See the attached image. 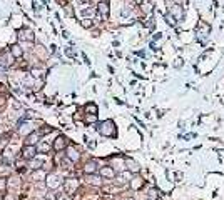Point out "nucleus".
<instances>
[{"label": "nucleus", "mask_w": 224, "mask_h": 200, "mask_svg": "<svg viewBox=\"0 0 224 200\" xmlns=\"http://www.w3.org/2000/svg\"><path fill=\"white\" fill-rule=\"evenodd\" d=\"M97 130H99V133L104 135V137H114L115 135V125H114V122H112V120L102 122V124L97 127Z\"/></svg>", "instance_id": "1"}, {"label": "nucleus", "mask_w": 224, "mask_h": 200, "mask_svg": "<svg viewBox=\"0 0 224 200\" xmlns=\"http://www.w3.org/2000/svg\"><path fill=\"white\" fill-rule=\"evenodd\" d=\"M14 63V57L7 50H0V70H5L7 67Z\"/></svg>", "instance_id": "2"}, {"label": "nucleus", "mask_w": 224, "mask_h": 200, "mask_svg": "<svg viewBox=\"0 0 224 200\" xmlns=\"http://www.w3.org/2000/svg\"><path fill=\"white\" fill-rule=\"evenodd\" d=\"M60 183H62V178H60V175H57V173H49L47 177H45V185H47L50 190L57 189Z\"/></svg>", "instance_id": "3"}, {"label": "nucleus", "mask_w": 224, "mask_h": 200, "mask_svg": "<svg viewBox=\"0 0 224 200\" xmlns=\"http://www.w3.org/2000/svg\"><path fill=\"white\" fill-rule=\"evenodd\" d=\"M37 155V147L35 145H25L22 150V158H25V160H32V158H35Z\"/></svg>", "instance_id": "4"}, {"label": "nucleus", "mask_w": 224, "mask_h": 200, "mask_svg": "<svg viewBox=\"0 0 224 200\" xmlns=\"http://www.w3.org/2000/svg\"><path fill=\"white\" fill-rule=\"evenodd\" d=\"M65 147H67V138L64 135H59L55 138V142H54V150L55 152H60V150H64Z\"/></svg>", "instance_id": "5"}, {"label": "nucleus", "mask_w": 224, "mask_h": 200, "mask_svg": "<svg viewBox=\"0 0 224 200\" xmlns=\"http://www.w3.org/2000/svg\"><path fill=\"white\" fill-rule=\"evenodd\" d=\"M19 39H20V40H28V42H34L35 35L32 34V30H27V28H22V30L19 32Z\"/></svg>", "instance_id": "6"}, {"label": "nucleus", "mask_w": 224, "mask_h": 200, "mask_svg": "<svg viewBox=\"0 0 224 200\" xmlns=\"http://www.w3.org/2000/svg\"><path fill=\"white\" fill-rule=\"evenodd\" d=\"M95 172H97V164H95L94 160L87 162V164L84 165V173H87V175H94Z\"/></svg>", "instance_id": "7"}, {"label": "nucleus", "mask_w": 224, "mask_h": 200, "mask_svg": "<svg viewBox=\"0 0 224 200\" xmlns=\"http://www.w3.org/2000/svg\"><path fill=\"white\" fill-rule=\"evenodd\" d=\"M99 173H101V177H106V178H114L115 177V172L112 167H102L101 170H99Z\"/></svg>", "instance_id": "8"}, {"label": "nucleus", "mask_w": 224, "mask_h": 200, "mask_svg": "<svg viewBox=\"0 0 224 200\" xmlns=\"http://www.w3.org/2000/svg\"><path fill=\"white\" fill-rule=\"evenodd\" d=\"M77 187H79V182L75 180V178H67V180H65V189H67V194H72Z\"/></svg>", "instance_id": "9"}, {"label": "nucleus", "mask_w": 224, "mask_h": 200, "mask_svg": "<svg viewBox=\"0 0 224 200\" xmlns=\"http://www.w3.org/2000/svg\"><path fill=\"white\" fill-rule=\"evenodd\" d=\"M97 12L102 15L104 18H107V15H109V3H107V2H101L97 5Z\"/></svg>", "instance_id": "10"}, {"label": "nucleus", "mask_w": 224, "mask_h": 200, "mask_svg": "<svg viewBox=\"0 0 224 200\" xmlns=\"http://www.w3.org/2000/svg\"><path fill=\"white\" fill-rule=\"evenodd\" d=\"M10 54H12L14 59H20L24 52H22V48H20L19 43H14V45H10Z\"/></svg>", "instance_id": "11"}, {"label": "nucleus", "mask_w": 224, "mask_h": 200, "mask_svg": "<svg viewBox=\"0 0 224 200\" xmlns=\"http://www.w3.org/2000/svg\"><path fill=\"white\" fill-rule=\"evenodd\" d=\"M37 142H39V133L37 132H32L25 137V145H35Z\"/></svg>", "instance_id": "12"}, {"label": "nucleus", "mask_w": 224, "mask_h": 200, "mask_svg": "<svg viewBox=\"0 0 224 200\" xmlns=\"http://www.w3.org/2000/svg\"><path fill=\"white\" fill-rule=\"evenodd\" d=\"M131 187L134 190H139V189H142L144 187V178H140V177H134L131 180Z\"/></svg>", "instance_id": "13"}, {"label": "nucleus", "mask_w": 224, "mask_h": 200, "mask_svg": "<svg viewBox=\"0 0 224 200\" xmlns=\"http://www.w3.org/2000/svg\"><path fill=\"white\" fill-rule=\"evenodd\" d=\"M67 158L70 162H77L79 158H80V153H79L77 150H74V149H67Z\"/></svg>", "instance_id": "14"}, {"label": "nucleus", "mask_w": 224, "mask_h": 200, "mask_svg": "<svg viewBox=\"0 0 224 200\" xmlns=\"http://www.w3.org/2000/svg\"><path fill=\"white\" fill-rule=\"evenodd\" d=\"M85 112L89 115H97V105L95 104H87L85 105Z\"/></svg>", "instance_id": "15"}, {"label": "nucleus", "mask_w": 224, "mask_h": 200, "mask_svg": "<svg viewBox=\"0 0 224 200\" xmlns=\"http://www.w3.org/2000/svg\"><path fill=\"white\" fill-rule=\"evenodd\" d=\"M42 165H44V160H40V158H32L30 169H34V170H39V169H42Z\"/></svg>", "instance_id": "16"}, {"label": "nucleus", "mask_w": 224, "mask_h": 200, "mask_svg": "<svg viewBox=\"0 0 224 200\" xmlns=\"http://www.w3.org/2000/svg\"><path fill=\"white\" fill-rule=\"evenodd\" d=\"M52 130H54L52 127H49V125H44V127L40 129V130H39V132H37V133H39V137H42V135H47V133H50Z\"/></svg>", "instance_id": "17"}, {"label": "nucleus", "mask_w": 224, "mask_h": 200, "mask_svg": "<svg viewBox=\"0 0 224 200\" xmlns=\"http://www.w3.org/2000/svg\"><path fill=\"white\" fill-rule=\"evenodd\" d=\"M25 164H27V160H25V158H20V160H15V167H17V170H19V172H22V170H24V167H25Z\"/></svg>", "instance_id": "18"}, {"label": "nucleus", "mask_w": 224, "mask_h": 200, "mask_svg": "<svg viewBox=\"0 0 224 200\" xmlns=\"http://www.w3.org/2000/svg\"><path fill=\"white\" fill-rule=\"evenodd\" d=\"M49 150H50V145L49 144H40L39 147H37V152H42V153H47Z\"/></svg>", "instance_id": "19"}, {"label": "nucleus", "mask_w": 224, "mask_h": 200, "mask_svg": "<svg viewBox=\"0 0 224 200\" xmlns=\"http://www.w3.org/2000/svg\"><path fill=\"white\" fill-rule=\"evenodd\" d=\"M126 162H127V165H129V170H131V172H137V170H139L137 164H136V162H132L131 158H127Z\"/></svg>", "instance_id": "20"}, {"label": "nucleus", "mask_w": 224, "mask_h": 200, "mask_svg": "<svg viewBox=\"0 0 224 200\" xmlns=\"http://www.w3.org/2000/svg\"><path fill=\"white\" fill-rule=\"evenodd\" d=\"M7 190V178H3V177H0V192H5Z\"/></svg>", "instance_id": "21"}, {"label": "nucleus", "mask_w": 224, "mask_h": 200, "mask_svg": "<svg viewBox=\"0 0 224 200\" xmlns=\"http://www.w3.org/2000/svg\"><path fill=\"white\" fill-rule=\"evenodd\" d=\"M97 120V115H89L87 113V117H85V124H92V122Z\"/></svg>", "instance_id": "22"}, {"label": "nucleus", "mask_w": 224, "mask_h": 200, "mask_svg": "<svg viewBox=\"0 0 224 200\" xmlns=\"http://www.w3.org/2000/svg\"><path fill=\"white\" fill-rule=\"evenodd\" d=\"M82 27H85V28L92 27V20H90V18H84V20H82Z\"/></svg>", "instance_id": "23"}, {"label": "nucleus", "mask_w": 224, "mask_h": 200, "mask_svg": "<svg viewBox=\"0 0 224 200\" xmlns=\"http://www.w3.org/2000/svg\"><path fill=\"white\" fill-rule=\"evenodd\" d=\"M44 200H57V195L50 192V194H47V195H45V198H44Z\"/></svg>", "instance_id": "24"}, {"label": "nucleus", "mask_w": 224, "mask_h": 200, "mask_svg": "<svg viewBox=\"0 0 224 200\" xmlns=\"http://www.w3.org/2000/svg\"><path fill=\"white\" fill-rule=\"evenodd\" d=\"M90 182L95 183V185H101V180H99V178L95 177V175H90Z\"/></svg>", "instance_id": "25"}, {"label": "nucleus", "mask_w": 224, "mask_h": 200, "mask_svg": "<svg viewBox=\"0 0 224 200\" xmlns=\"http://www.w3.org/2000/svg\"><path fill=\"white\" fill-rule=\"evenodd\" d=\"M32 77H34V79H39V77H40V72L37 70V68H34V70H32Z\"/></svg>", "instance_id": "26"}, {"label": "nucleus", "mask_w": 224, "mask_h": 200, "mask_svg": "<svg viewBox=\"0 0 224 200\" xmlns=\"http://www.w3.org/2000/svg\"><path fill=\"white\" fill-rule=\"evenodd\" d=\"M149 197H151V198H156V197H157V192L151 189V190H149Z\"/></svg>", "instance_id": "27"}, {"label": "nucleus", "mask_w": 224, "mask_h": 200, "mask_svg": "<svg viewBox=\"0 0 224 200\" xmlns=\"http://www.w3.org/2000/svg\"><path fill=\"white\" fill-rule=\"evenodd\" d=\"M5 105V97H0V107H3Z\"/></svg>", "instance_id": "28"}, {"label": "nucleus", "mask_w": 224, "mask_h": 200, "mask_svg": "<svg viewBox=\"0 0 224 200\" xmlns=\"http://www.w3.org/2000/svg\"><path fill=\"white\" fill-rule=\"evenodd\" d=\"M3 200H15V198L10 197V195H5V197H3Z\"/></svg>", "instance_id": "29"}, {"label": "nucleus", "mask_w": 224, "mask_h": 200, "mask_svg": "<svg viewBox=\"0 0 224 200\" xmlns=\"http://www.w3.org/2000/svg\"><path fill=\"white\" fill-rule=\"evenodd\" d=\"M136 2H137V3H140V2H142V0H136Z\"/></svg>", "instance_id": "30"}, {"label": "nucleus", "mask_w": 224, "mask_h": 200, "mask_svg": "<svg viewBox=\"0 0 224 200\" xmlns=\"http://www.w3.org/2000/svg\"><path fill=\"white\" fill-rule=\"evenodd\" d=\"M126 200H134V198H126Z\"/></svg>", "instance_id": "31"}]
</instances>
